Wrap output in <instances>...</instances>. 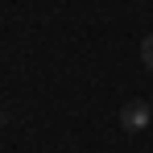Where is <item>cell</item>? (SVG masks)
<instances>
[{"label": "cell", "instance_id": "1", "mask_svg": "<svg viewBox=\"0 0 153 153\" xmlns=\"http://www.w3.org/2000/svg\"><path fill=\"white\" fill-rule=\"evenodd\" d=\"M149 120H153V112H149V103H145V100H132V103H124V108H120V124H124L128 132L149 128Z\"/></svg>", "mask_w": 153, "mask_h": 153}, {"label": "cell", "instance_id": "2", "mask_svg": "<svg viewBox=\"0 0 153 153\" xmlns=\"http://www.w3.org/2000/svg\"><path fill=\"white\" fill-rule=\"evenodd\" d=\"M141 62L153 71V33H145V42H141Z\"/></svg>", "mask_w": 153, "mask_h": 153}]
</instances>
